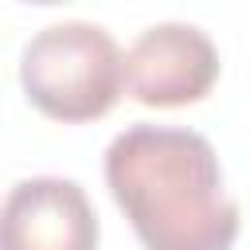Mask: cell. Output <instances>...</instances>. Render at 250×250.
I'll use <instances>...</instances> for the list:
<instances>
[{
	"label": "cell",
	"mask_w": 250,
	"mask_h": 250,
	"mask_svg": "<svg viewBox=\"0 0 250 250\" xmlns=\"http://www.w3.org/2000/svg\"><path fill=\"white\" fill-rule=\"evenodd\" d=\"M105 184L145 250H230L238 203L195 129L129 125L105 148Z\"/></svg>",
	"instance_id": "6da1fadb"
},
{
	"label": "cell",
	"mask_w": 250,
	"mask_h": 250,
	"mask_svg": "<svg viewBox=\"0 0 250 250\" xmlns=\"http://www.w3.org/2000/svg\"><path fill=\"white\" fill-rule=\"evenodd\" d=\"M20 86L27 102L51 121H98L125 94V55L98 23H51L23 47Z\"/></svg>",
	"instance_id": "7a4b0ae2"
},
{
	"label": "cell",
	"mask_w": 250,
	"mask_h": 250,
	"mask_svg": "<svg viewBox=\"0 0 250 250\" xmlns=\"http://www.w3.org/2000/svg\"><path fill=\"white\" fill-rule=\"evenodd\" d=\"M219 82V51L195 23H156L125 55V90L152 109L203 102Z\"/></svg>",
	"instance_id": "3957f363"
},
{
	"label": "cell",
	"mask_w": 250,
	"mask_h": 250,
	"mask_svg": "<svg viewBox=\"0 0 250 250\" xmlns=\"http://www.w3.org/2000/svg\"><path fill=\"white\" fill-rule=\"evenodd\" d=\"M90 195L62 176L20 180L0 203V250H98Z\"/></svg>",
	"instance_id": "277c9868"
},
{
	"label": "cell",
	"mask_w": 250,
	"mask_h": 250,
	"mask_svg": "<svg viewBox=\"0 0 250 250\" xmlns=\"http://www.w3.org/2000/svg\"><path fill=\"white\" fill-rule=\"evenodd\" d=\"M27 4H62V0H27Z\"/></svg>",
	"instance_id": "5b68a950"
}]
</instances>
